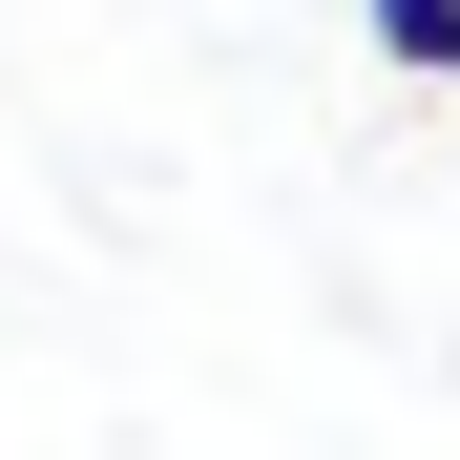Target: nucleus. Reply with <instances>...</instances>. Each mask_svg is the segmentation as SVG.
<instances>
[{"instance_id": "1", "label": "nucleus", "mask_w": 460, "mask_h": 460, "mask_svg": "<svg viewBox=\"0 0 460 460\" xmlns=\"http://www.w3.org/2000/svg\"><path fill=\"white\" fill-rule=\"evenodd\" d=\"M376 22V63H398V84H460V0H356Z\"/></svg>"}]
</instances>
